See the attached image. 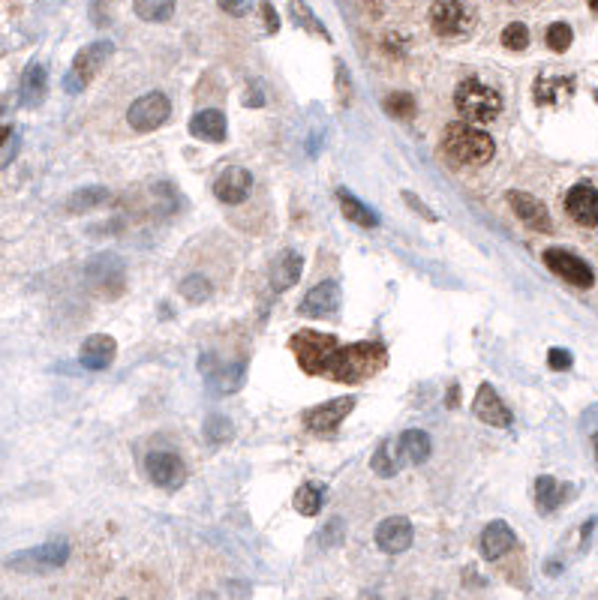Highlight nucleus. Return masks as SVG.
<instances>
[{"mask_svg":"<svg viewBox=\"0 0 598 600\" xmlns=\"http://www.w3.org/2000/svg\"><path fill=\"white\" fill-rule=\"evenodd\" d=\"M289 351L295 354L301 373L340 384H364L388 367V345L379 339L343 345L334 334H319L307 328L289 336Z\"/></svg>","mask_w":598,"mask_h":600,"instance_id":"obj_1","label":"nucleus"},{"mask_svg":"<svg viewBox=\"0 0 598 600\" xmlns=\"http://www.w3.org/2000/svg\"><path fill=\"white\" fill-rule=\"evenodd\" d=\"M443 154L445 160L458 169H482L497 154V141L490 132L478 130L469 121L448 123L443 132Z\"/></svg>","mask_w":598,"mask_h":600,"instance_id":"obj_2","label":"nucleus"},{"mask_svg":"<svg viewBox=\"0 0 598 600\" xmlns=\"http://www.w3.org/2000/svg\"><path fill=\"white\" fill-rule=\"evenodd\" d=\"M454 108L469 123H490L502 112V97L499 91H493L490 84L478 82V78H463L454 91Z\"/></svg>","mask_w":598,"mask_h":600,"instance_id":"obj_3","label":"nucleus"},{"mask_svg":"<svg viewBox=\"0 0 598 600\" xmlns=\"http://www.w3.org/2000/svg\"><path fill=\"white\" fill-rule=\"evenodd\" d=\"M84 286L102 300H117L127 291V267L117 252H100L84 264Z\"/></svg>","mask_w":598,"mask_h":600,"instance_id":"obj_4","label":"nucleus"},{"mask_svg":"<svg viewBox=\"0 0 598 600\" xmlns=\"http://www.w3.org/2000/svg\"><path fill=\"white\" fill-rule=\"evenodd\" d=\"M112 54H115V43H108V39H97V43L84 45L73 58V67H69V73L64 78V91L69 97H78V93L88 91L91 82L102 73V67H106Z\"/></svg>","mask_w":598,"mask_h":600,"instance_id":"obj_5","label":"nucleus"},{"mask_svg":"<svg viewBox=\"0 0 598 600\" xmlns=\"http://www.w3.org/2000/svg\"><path fill=\"white\" fill-rule=\"evenodd\" d=\"M69 562V543L64 538H54L49 543H43V547H34V549H21L15 552V556L6 558V567L15 573H52V571H60Z\"/></svg>","mask_w":598,"mask_h":600,"instance_id":"obj_6","label":"nucleus"},{"mask_svg":"<svg viewBox=\"0 0 598 600\" xmlns=\"http://www.w3.org/2000/svg\"><path fill=\"white\" fill-rule=\"evenodd\" d=\"M199 373L211 391L229 397V393H238L243 388V382H247V360L241 358L223 360L214 351H204L199 358Z\"/></svg>","mask_w":598,"mask_h":600,"instance_id":"obj_7","label":"nucleus"},{"mask_svg":"<svg viewBox=\"0 0 598 600\" xmlns=\"http://www.w3.org/2000/svg\"><path fill=\"white\" fill-rule=\"evenodd\" d=\"M355 406H358V399L352 397V393H346V397H337V399H328V402H319V406L307 408L301 414V423L307 432H313V436H334Z\"/></svg>","mask_w":598,"mask_h":600,"instance_id":"obj_8","label":"nucleus"},{"mask_svg":"<svg viewBox=\"0 0 598 600\" xmlns=\"http://www.w3.org/2000/svg\"><path fill=\"white\" fill-rule=\"evenodd\" d=\"M430 28L436 36H445V39H458V36H466L472 25H475V19H472V10L463 0H436V4L430 6Z\"/></svg>","mask_w":598,"mask_h":600,"instance_id":"obj_9","label":"nucleus"},{"mask_svg":"<svg viewBox=\"0 0 598 600\" xmlns=\"http://www.w3.org/2000/svg\"><path fill=\"white\" fill-rule=\"evenodd\" d=\"M171 117V99L163 91L141 93L127 112V123L136 132H154Z\"/></svg>","mask_w":598,"mask_h":600,"instance_id":"obj_10","label":"nucleus"},{"mask_svg":"<svg viewBox=\"0 0 598 600\" xmlns=\"http://www.w3.org/2000/svg\"><path fill=\"white\" fill-rule=\"evenodd\" d=\"M541 258H545V264L550 267V273H556L560 280L569 282V286H574V288H593L595 286L593 267H589L580 256H574V252L550 247V249L541 252Z\"/></svg>","mask_w":598,"mask_h":600,"instance_id":"obj_11","label":"nucleus"},{"mask_svg":"<svg viewBox=\"0 0 598 600\" xmlns=\"http://www.w3.org/2000/svg\"><path fill=\"white\" fill-rule=\"evenodd\" d=\"M145 471L154 486L169 489V493L187 484V465L178 454H171V450H154V454H148Z\"/></svg>","mask_w":598,"mask_h":600,"instance_id":"obj_12","label":"nucleus"},{"mask_svg":"<svg viewBox=\"0 0 598 600\" xmlns=\"http://www.w3.org/2000/svg\"><path fill=\"white\" fill-rule=\"evenodd\" d=\"M508 204L514 210V217L521 219L526 228L538 234H554V219H550V210L545 208V201L535 199V195L523 193V189H508Z\"/></svg>","mask_w":598,"mask_h":600,"instance_id":"obj_13","label":"nucleus"},{"mask_svg":"<svg viewBox=\"0 0 598 600\" xmlns=\"http://www.w3.org/2000/svg\"><path fill=\"white\" fill-rule=\"evenodd\" d=\"M472 412L475 417L487 426H497V430H508L511 423H514V414H511V408L502 402V397L497 393L493 384H482L475 393V399H472Z\"/></svg>","mask_w":598,"mask_h":600,"instance_id":"obj_14","label":"nucleus"},{"mask_svg":"<svg viewBox=\"0 0 598 600\" xmlns=\"http://www.w3.org/2000/svg\"><path fill=\"white\" fill-rule=\"evenodd\" d=\"M340 310V286L334 280H325L319 286H313L304 295V300L298 304V312L304 319H331Z\"/></svg>","mask_w":598,"mask_h":600,"instance_id":"obj_15","label":"nucleus"},{"mask_svg":"<svg viewBox=\"0 0 598 600\" xmlns=\"http://www.w3.org/2000/svg\"><path fill=\"white\" fill-rule=\"evenodd\" d=\"M253 193V171L241 169V165H229V169L219 171L214 195L219 204H241L247 201V195Z\"/></svg>","mask_w":598,"mask_h":600,"instance_id":"obj_16","label":"nucleus"},{"mask_svg":"<svg viewBox=\"0 0 598 600\" xmlns=\"http://www.w3.org/2000/svg\"><path fill=\"white\" fill-rule=\"evenodd\" d=\"M412 541H415V532L406 517H388L376 525V547H379L385 556H400V552L412 547Z\"/></svg>","mask_w":598,"mask_h":600,"instance_id":"obj_17","label":"nucleus"},{"mask_svg":"<svg viewBox=\"0 0 598 600\" xmlns=\"http://www.w3.org/2000/svg\"><path fill=\"white\" fill-rule=\"evenodd\" d=\"M565 213L584 228L598 225V189L593 184H578L565 195Z\"/></svg>","mask_w":598,"mask_h":600,"instance_id":"obj_18","label":"nucleus"},{"mask_svg":"<svg viewBox=\"0 0 598 600\" xmlns=\"http://www.w3.org/2000/svg\"><path fill=\"white\" fill-rule=\"evenodd\" d=\"M117 354V343L108 334H93L82 343L78 349V363L91 373H100V369H108L115 363Z\"/></svg>","mask_w":598,"mask_h":600,"instance_id":"obj_19","label":"nucleus"},{"mask_svg":"<svg viewBox=\"0 0 598 600\" xmlns=\"http://www.w3.org/2000/svg\"><path fill=\"white\" fill-rule=\"evenodd\" d=\"M304 273V258L301 252L295 249H283L277 258L271 262V271H267V282H271V288L277 291H289L295 286L298 280H301Z\"/></svg>","mask_w":598,"mask_h":600,"instance_id":"obj_20","label":"nucleus"},{"mask_svg":"<svg viewBox=\"0 0 598 600\" xmlns=\"http://www.w3.org/2000/svg\"><path fill=\"white\" fill-rule=\"evenodd\" d=\"M514 543H517L514 528H511L506 519H493L482 532V556L487 562H497V558L508 556V552L514 549Z\"/></svg>","mask_w":598,"mask_h":600,"instance_id":"obj_21","label":"nucleus"},{"mask_svg":"<svg viewBox=\"0 0 598 600\" xmlns=\"http://www.w3.org/2000/svg\"><path fill=\"white\" fill-rule=\"evenodd\" d=\"M574 88H578L574 75H538L532 84V99L538 106H556V102L569 99Z\"/></svg>","mask_w":598,"mask_h":600,"instance_id":"obj_22","label":"nucleus"},{"mask_svg":"<svg viewBox=\"0 0 598 600\" xmlns=\"http://www.w3.org/2000/svg\"><path fill=\"white\" fill-rule=\"evenodd\" d=\"M190 132L195 138L208 141V145H219L229 136V126H226V114L219 108H202L190 117Z\"/></svg>","mask_w":598,"mask_h":600,"instance_id":"obj_23","label":"nucleus"},{"mask_svg":"<svg viewBox=\"0 0 598 600\" xmlns=\"http://www.w3.org/2000/svg\"><path fill=\"white\" fill-rule=\"evenodd\" d=\"M395 454L400 462H409V465H424L430 460L433 454V441L424 430H406L400 432L397 445H395Z\"/></svg>","mask_w":598,"mask_h":600,"instance_id":"obj_24","label":"nucleus"},{"mask_svg":"<svg viewBox=\"0 0 598 600\" xmlns=\"http://www.w3.org/2000/svg\"><path fill=\"white\" fill-rule=\"evenodd\" d=\"M569 495H571V486L562 484V480L550 475L535 478V508H538V513H554L556 508H562Z\"/></svg>","mask_w":598,"mask_h":600,"instance_id":"obj_25","label":"nucleus"},{"mask_svg":"<svg viewBox=\"0 0 598 600\" xmlns=\"http://www.w3.org/2000/svg\"><path fill=\"white\" fill-rule=\"evenodd\" d=\"M45 91H49V75H45V67L43 63H30V67L25 69V75H21V88H19L21 106L25 108L39 106V102L45 99Z\"/></svg>","mask_w":598,"mask_h":600,"instance_id":"obj_26","label":"nucleus"},{"mask_svg":"<svg viewBox=\"0 0 598 600\" xmlns=\"http://www.w3.org/2000/svg\"><path fill=\"white\" fill-rule=\"evenodd\" d=\"M334 195H337V204H340L343 217L349 219V223H355L361 228H376V225H379V213H376L373 208H367L361 199H355V195H352L346 186L337 189Z\"/></svg>","mask_w":598,"mask_h":600,"instance_id":"obj_27","label":"nucleus"},{"mask_svg":"<svg viewBox=\"0 0 598 600\" xmlns=\"http://www.w3.org/2000/svg\"><path fill=\"white\" fill-rule=\"evenodd\" d=\"M178 0H132V10L141 21H151V25H163L175 15Z\"/></svg>","mask_w":598,"mask_h":600,"instance_id":"obj_28","label":"nucleus"},{"mask_svg":"<svg viewBox=\"0 0 598 600\" xmlns=\"http://www.w3.org/2000/svg\"><path fill=\"white\" fill-rule=\"evenodd\" d=\"M289 15H292L295 25L304 28L307 34H316V36L325 39V43H331V34H328V28L322 25V21L316 19V12H313L310 6L304 4V0H289Z\"/></svg>","mask_w":598,"mask_h":600,"instance_id":"obj_29","label":"nucleus"},{"mask_svg":"<svg viewBox=\"0 0 598 600\" xmlns=\"http://www.w3.org/2000/svg\"><path fill=\"white\" fill-rule=\"evenodd\" d=\"M106 201H108L106 186H84V189H76V193L69 195L67 210L69 213H88V210L100 208V204H106Z\"/></svg>","mask_w":598,"mask_h":600,"instance_id":"obj_30","label":"nucleus"},{"mask_svg":"<svg viewBox=\"0 0 598 600\" xmlns=\"http://www.w3.org/2000/svg\"><path fill=\"white\" fill-rule=\"evenodd\" d=\"M322 504H325V489L319 484H313V480H307V484L298 486L295 493V508L301 517H316L322 510Z\"/></svg>","mask_w":598,"mask_h":600,"instance_id":"obj_31","label":"nucleus"},{"mask_svg":"<svg viewBox=\"0 0 598 600\" xmlns=\"http://www.w3.org/2000/svg\"><path fill=\"white\" fill-rule=\"evenodd\" d=\"M202 436L211 447H219V445H226V441H232L235 426L226 414H208L204 417V426H202Z\"/></svg>","mask_w":598,"mask_h":600,"instance_id":"obj_32","label":"nucleus"},{"mask_svg":"<svg viewBox=\"0 0 598 600\" xmlns=\"http://www.w3.org/2000/svg\"><path fill=\"white\" fill-rule=\"evenodd\" d=\"M370 469H373L379 478H395L397 475L400 460H397L395 445H391V441H379V447H376L373 456H370Z\"/></svg>","mask_w":598,"mask_h":600,"instance_id":"obj_33","label":"nucleus"},{"mask_svg":"<svg viewBox=\"0 0 598 600\" xmlns=\"http://www.w3.org/2000/svg\"><path fill=\"white\" fill-rule=\"evenodd\" d=\"M382 108H385V112H388L391 117H395V121H400V123L412 121L415 112H419V106H415L412 93H403V91L388 93V97H385V102H382Z\"/></svg>","mask_w":598,"mask_h":600,"instance_id":"obj_34","label":"nucleus"},{"mask_svg":"<svg viewBox=\"0 0 598 600\" xmlns=\"http://www.w3.org/2000/svg\"><path fill=\"white\" fill-rule=\"evenodd\" d=\"M178 291H180V297L190 300V304H204V300L211 297V291H214V286H211V282L204 280L202 273H190V276H184V280H180Z\"/></svg>","mask_w":598,"mask_h":600,"instance_id":"obj_35","label":"nucleus"},{"mask_svg":"<svg viewBox=\"0 0 598 600\" xmlns=\"http://www.w3.org/2000/svg\"><path fill=\"white\" fill-rule=\"evenodd\" d=\"M499 43L506 45L508 51H526L530 49V28L523 21H511V25L502 30Z\"/></svg>","mask_w":598,"mask_h":600,"instance_id":"obj_36","label":"nucleus"},{"mask_svg":"<svg viewBox=\"0 0 598 600\" xmlns=\"http://www.w3.org/2000/svg\"><path fill=\"white\" fill-rule=\"evenodd\" d=\"M545 43H547V49L550 51H569L571 49V43H574V34H571V28L565 25V21H554V25L547 28V34H545Z\"/></svg>","mask_w":598,"mask_h":600,"instance_id":"obj_37","label":"nucleus"},{"mask_svg":"<svg viewBox=\"0 0 598 600\" xmlns=\"http://www.w3.org/2000/svg\"><path fill=\"white\" fill-rule=\"evenodd\" d=\"M343 528H346V525L340 523V519H331V523H328L325 528H322V534H319V547H322V549H334V547H340L343 538H346V534H343Z\"/></svg>","mask_w":598,"mask_h":600,"instance_id":"obj_38","label":"nucleus"},{"mask_svg":"<svg viewBox=\"0 0 598 600\" xmlns=\"http://www.w3.org/2000/svg\"><path fill=\"white\" fill-rule=\"evenodd\" d=\"M571 363H574L571 351H565V349H550L547 351V367L554 369V373H565V369H571Z\"/></svg>","mask_w":598,"mask_h":600,"instance_id":"obj_39","label":"nucleus"},{"mask_svg":"<svg viewBox=\"0 0 598 600\" xmlns=\"http://www.w3.org/2000/svg\"><path fill=\"white\" fill-rule=\"evenodd\" d=\"M337 93H340V102L349 106L352 102V82H349V69L343 63H337Z\"/></svg>","mask_w":598,"mask_h":600,"instance_id":"obj_40","label":"nucleus"},{"mask_svg":"<svg viewBox=\"0 0 598 600\" xmlns=\"http://www.w3.org/2000/svg\"><path fill=\"white\" fill-rule=\"evenodd\" d=\"M259 12H262V21H265L267 34H277V30H280V15H277V10H274L271 0H262V4H259Z\"/></svg>","mask_w":598,"mask_h":600,"instance_id":"obj_41","label":"nucleus"},{"mask_svg":"<svg viewBox=\"0 0 598 600\" xmlns=\"http://www.w3.org/2000/svg\"><path fill=\"white\" fill-rule=\"evenodd\" d=\"M403 201H406L409 208H412L415 213H421V217L427 219V223H436V219H439L436 213H433V210L427 208V204H424V201H421V199H419V195H415V193H409V189H403Z\"/></svg>","mask_w":598,"mask_h":600,"instance_id":"obj_42","label":"nucleus"},{"mask_svg":"<svg viewBox=\"0 0 598 600\" xmlns=\"http://www.w3.org/2000/svg\"><path fill=\"white\" fill-rule=\"evenodd\" d=\"M219 10H223L226 15H232V19H241V15H247L250 4L247 0H217Z\"/></svg>","mask_w":598,"mask_h":600,"instance_id":"obj_43","label":"nucleus"},{"mask_svg":"<svg viewBox=\"0 0 598 600\" xmlns=\"http://www.w3.org/2000/svg\"><path fill=\"white\" fill-rule=\"evenodd\" d=\"M458 397H460V384H451V391H448V408H454L458 406Z\"/></svg>","mask_w":598,"mask_h":600,"instance_id":"obj_44","label":"nucleus"},{"mask_svg":"<svg viewBox=\"0 0 598 600\" xmlns=\"http://www.w3.org/2000/svg\"><path fill=\"white\" fill-rule=\"evenodd\" d=\"M10 136H12V130H10V126H0V147H4L6 141H10Z\"/></svg>","mask_w":598,"mask_h":600,"instance_id":"obj_45","label":"nucleus"},{"mask_svg":"<svg viewBox=\"0 0 598 600\" xmlns=\"http://www.w3.org/2000/svg\"><path fill=\"white\" fill-rule=\"evenodd\" d=\"M589 6H593V10H595V6H598V0H589Z\"/></svg>","mask_w":598,"mask_h":600,"instance_id":"obj_46","label":"nucleus"}]
</instances>
